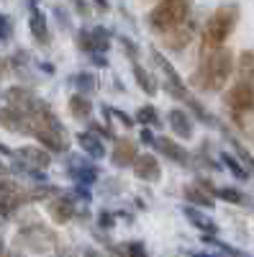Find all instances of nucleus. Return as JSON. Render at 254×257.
I'll return each instance as SVG.
<instances>
[{"label":"nucleus","mask_w":254,"mask_h":257,"mask_svg":"<svg viewBox=\"0 0 254 257\" xmlns=\"http://www.w3.org/2000/svg\"><path fill=\"white\" fill-rule=\"evenodd\" d=\"M234 72V52L231 49H216L203 54L198 70L190 75V85L195 90H205V93H218L226 88V82Z\"/></svg>","instance_id":"nucleus-1"},{"label":"nucleus","mask_w":254,"mask_h":257,"mask_svg":"<svg viewBox=\"0 0 254 257\" xmlns=\"http://www.w3.org/2000/svg\"><path fill=\"white\" fill-rule=\"evenodd\" d=\"M239 18H241V8L236 3H223L218 6L213 13L208 16L203 34H200V52H216L223 49V44L228 41V36L234 34V29L239 26Z\"/></svg>","instance_id":"nucleus-2"},{"label":"nucleus","mask_w":254,"mask_h":257,"mask_svg":"<svg viewBox=\"0 0 254 257\" xmlns=\"http://www.w3.org/2000/svg\"><path fill=\"white\" fill-rule=\"evenodd\" d=\"M190 0H159V3L146 16V26L157 34H167L177 26H182L190 18Z\"/></svg>","instance_id":"nucleus-3"},{"label":"nucleus","mask_w":254,"mask_h":257,"mask_svg":"<svg viewBox=\"0 0 254 257\" xmlns=\"http://www.w3.org/2000/svg\"><path fill=\"white\" fill-rule=\"evenodd\" d=\"M226 108L231 111V116L239 121H244L246 113L254 111V82H244V80H236L231 88L226 90Z\"/></svg>","instance_id":"nucleus-4"},{"label":"nucleus","mask_w":254,"mask_h":257,"mask_svg":"<svg viewBox=\"0 0 254 257\" xmlns=\"http://www.w3.org/2000/svg\"><path fill=\"white\" fill-rule=\"evenodd\" d=\"M152 62L157 64V70L162 72V77H164V88H167V93L172 95V98H177V100H182V103H187L190 98V90H187V85L182 82V77L177 75V70L172 67V62H169L162 52H157V49H152Z\"/></svg>","instance_id":"nucleus-5"},{"label":"nucleus","mask_w":254,"mask_h":257,"mask_svg":"<svg viewBox=\"0 0 254 257\" xmlns=\"http://www.w3.org/2000/svg\"><path fill=\"white\" fill-rule=\"evenodd\" d=\"M195 34H198V24L193 18H187L182 26L162 34V47H167L169 52H182V49L190 47V41L195 39Z\"/></svg>","instance_id":"nucleus-6"},{"label":"nucleus","mask_w":254,"mask_h":257,"mask_svg":"<svg viewBox=\"0 0 254 257\" xmlns=\"http://www.w3.org/2000/svg\"><path fill=\"white\" fill-rule=\"evenodd\" d=\"M131 170H134V175L144 183H157L162 178V165L154 155H136Z\"/></svg>","instance_id":"nucleus-7"},{"label":"nucleus","mask_w":254,"mask_h":257,"mask_svg":"<svg viewBox=\"0 0 254 257\" xmlns=\"http://www.w3.org/2000/svg\"><path fill=\"white\" fill-rule=\"evenodd\" d=\"M0 126H6L8 132H16V134H31V118L13 108V105H6V108H0Z\"/></svg>","instance_id":"nucleus-8"},{"label":"nucleus","mask_w":254,"mask_h":257,"mask_svg":"<svg viewBox=\"0 0 254 257\" xmlns=\"http://www.w3.org/2000/svg\"><path fill=\"white\" fill-rule=\"evenodd\" d=\"M136 142L134 139H129V137H121V139H116V144H113V152H111V162L116 165V167H131L134 165V160H136Z\"/></svg>","instance_id":"nucleus-9"},{"label":"nucleus","mask_w":254,"mask_h":257,"mask_svg":"<svg viewBox=\"0 0 254 257\" xmlns=\"http://www.w3.org/2000/svg\"><path fill=\"white\" fill-rule=\"evenodd\" d=\"M75 196H67V193H59L54 196V201L49 203V216L57 221V224H67L75 219Z\"/></svg>","instance_id":"nucleus-10"},{"label":"nucleus","mask_w":254,"mask_h":257,"mask_svg":"<svg viewBox=\"0 0 254 257\" xmlns=\"http://www.w3.org/2000/svg\"><path fill=\"white\" fill-rule=\"evenodd\" d=\"M159 155H164L167 160H172V162H177V165H190V152L182 147V144H177L175 139H167V137H157L154 139V144H152Z\"/></svg>","instance_id":"nucleus-11"},{"label":"nucleus","mask_w":254,"mask_h":257,"mask_svg":"<svg viewBox=\"0 0 254 257\" xmlns=\"http://www.w3.org/2000/svg\"><path fill=\"white\" fill-rule=\"evenodd\" d=\"M29 31H31V36L39 47H49V41H52L49 24H47V16L39 8H31V13H29Z\"/></svg>","instance_id":"nucleus-12"},{"label":"nucleus","mask_w":254,"mask_h":257,"mask_svg":"<svg viewBox=\"0 0 254 257\" xmlns=\"http://www.w3.org/2000/svg\"><path fill=\"white\" fill-rule=\"evenodd\" d=\"M182 213H185V219L193 224L198 231H205L208 237H216V234H218V224L210 216H205L203 211H198L195 206H182Z\"/></svg>","instance_id":"nucleus-13"},{"label":"nucleus","mask_w":254,"mask_h":257,"mask_svg":"<svg viewBox=\"0 0 254 257\" xmlns=\"http://www.w3.org/2000/svg\"><path fill=\"white\" fill-rule=\"evenodd\" d=\"M167 123H169V128H172L180 139H193V118L187 116V111L172 108L167 113Z\"/></svg>","instance_id":"nucleus-14"},{"label":"nucleus","mask_w":254,"mask_h":257,"mask_svg":"<svg viewBox=\"0 0 254 257\" xmlns=\"http://www.w3.org/2000/svg\"><path fill=\"white\" fill-rule=\"evenodd\" d=\"M77 144H80L82 152L88 155V157H93V160H103L105 155H108V149H105L103 139L98 134H93V132H80L77 134Z\"/></svg>","instance_id":"nucleus-15"},{"label":"nucleus","mask_w":254,"mask_h":257,"mask_svg":"<svg viewBox=\"0 0 254 257\" xmlns=\"http://www.w3.org/2000/svg\"><path fill=\"white\" fill-rule=\"evenodd\" d=\"M16 157L21 162L31 165V167H49V162H52V155L47 152L44 147H31V144L29 147H18Z\"/></svg>","instance_id":"nucleus-16"},{"label":"nucleus","mask_w":254,"mask_h":257,"mask_svg":"<svg viewBox=\"0 0 254 257\" xmlns=\"http://www.w3.org/2000/svg\"><path fill=\"white\" fill-rule=\"evenodd\" d=\"M70 178L75 180V183H80V185H90V183H95L98 180V167L95 165H82V162H70Z\"/></svg>","instance_id":"nucleus-17"},{"label":"nucleus","mask_w":254,"mask_h":257,"mask_svg":"<svg viewBox=\"0 0 254 257\" xmlns=\"http://www.w3.org/2000/svg\"><path fill=\"white\" fill-rule=\"evenodd\" d=\"M182 196L187 201V206H195V208H213V196H208V193L198 185H185L182 188Z\"/></svg>","instance_id":"nucleus-18"},{"label":"nucleus","mask_w":254,"mask_h":257,"mask_svg":"<svg viewBox=\"0 0 254 257\" xmlns=\"http://www.w3.org/2000/svg\"><path fill=\"white\" fill-rule=\"evenodd\" d=\"M131 72H134V80H136V85H139V88L146 93V95H157V80L149 75V70H146V67H141V64L139 62H134L131 64Z\"/></svg>","instance_id":"nucleus-19"},{"label":"nucleus","mask_w":254,"mask_h":257,"mask_svg":"<svg viewBox=\"0 0 254 257\" xmlns=\"http://www.w3.org/2000/svg\"><path fill=\"white\" fill-rule=\"evenodd\" d=\"M70 85H72L77 93L88 95V93H95L98 90V77L93 72H75V75H70Z\"/></svg>","instance_id":"nucleus-20"},{"label":"nucleus","mask_w":254,"mask_h":257,"mask_svg":"<svg viewBox=\"0 0 254 257\" xmlns=\"http://www.w3.org/2000/svg\"><path fill=\"white\" fill-rule=\"evenodd\" d=\"M236 80L254 82V49H244L236 62Z\"/></svg>","instance_id":"nucleus-21"},{"label":"nucleus","mask_w":254,"mask_h":257,"mask_svg":"<svg viewBox=\"0 0 254 257\" xmlns=\"http://www.w3.org/2000/svg\"><path fill=\"white\" fill-rule=\"evenodd\" d=\"M67 105H70V113L75 118H90V113H93V100L82 93H75Z\"/></svg>","instance_id":"nucleus-22"},{"label":"nucleus","mask_w":254,"mask_h":257,"mask_svg":"<svg viewBox=\"0 0 254 257\" xmlns=\"http://www.w3.org/2000/svg\"><path fill=\"white\" fill-rule=\"evenodd\" d=\"M26 201H31V193H21V190L8 196V198H0V216H11V213L18 211Z\"/></svg>","instance_id":"nucleus-23"},{"label":"nucleus","mask_w":254,"mask_h":257,"mask_svg":"<svg viewBox=\"0 0 254 257\" xmlns=\"http://www.w3.org/2000/svg\"><path fill=\"white\" fill-rule=\"evenodd\" d=\"M90 31H93V47H95L93 54H105L111 49V31L103 29V26H95Z\"/></svg>","instance_id":"nucleus-24"},{"label":"nucleus","mask_w":254,"mask_h":257,"mask_svg":"<svg viewBox=\"0 0 254 257\" xmlns=\"http://www.w3.org/2000/svg\"><path fill=\"white\" fill-rule=\"evenodd\" d=\"M134 121H139V123H141V126H146V128H149V126H159V113H157L154 105L146 103V105H141V108L136 111Z\"/></svg>","instance_id":"nucleus-25"},{"label":"nucleus","mask_w":254,"mask_h":257,"mask_svg":"<svg viewBox=\"0 0 254 257\" xmlns=\"http://www.w3.org/2000/svg\"><path fill=\"white\" fill-rule=\"evenodd\" d=\"M213 198H221V201H226V203H244V201H246L244 193L236 190V188H231V185L216 188V190H213Z\"/></svg>","instance_id":"nucleus-26"},{"label":"nucleus","mask_w":254,"mask_h":257,"mask_svg":"<svg viewBox=\"0 0 254 257\" xmlns=\"http://www.w3.org/2000/svg\"><path fill=\"white\" fill-rule=\"evenodd\" d=\"M221 162H223V165H226V167H228V170H231V173H234L239 180H246V178H249V170H246L241 162H236L228 152H223V155H221Z\"/></svg>","instance_id":"nucleus-27"},{"label":"nucleus","mask_w":254,"mask_h":257,"mask_svg":"<svg viewBox=\"0 0 254 257\" xmlns=\"http://www.w3.org/2000/svg\"><path fill=\"white\" fill-rule=\"evenodd\" d=\"M75 41H77V49L88 52V54L95 52V47H93V31H90V29H80V31L75 34Z\"/></svg>","instance_id":"nucleus-28"},{"label":"nucleus","mask_w":254,"mask_h":257,"mask_svg":"<svg viewBox=\"0 0 254 257\" xmlns=\"http://www.w3.org/2000/svg\"><path fill=\"white\" fill-rule=\"evenodd\" d=\"M123 249H126V257H149V254H146L144 242H126Z\"/></svg>","instance_id":"nucleus-29"},{"label":"nucleus","mask_w":254,"mask_h":257,"mask_svg":"<svg viewBox=\"0 0 254 257\" xmlns=\"http://www.w3.org/2000/svg\"><path fill=\"white\" fill-rule=\"evenodd\" d=\"M13 36V21L0 13V41H8Z\"/></svg>","instance_id":"nucleus-30"},{"label":"nucleus","mask_w":254,"mask_h":257,"mask_svg":"<svg viewBox=\"0 0 254 257\" xmlns=\"http://www.w3.org/2000/svg\"><path fill=\"white\" fill-rule=\"evenodd\" d=\"M118 41H121V47H123V52H126V54H129V57H131V59L136 62V57H139V47L134 44V41H131L129 36H121Z\"/></svg>","instance_id":"nucleus-31"},{"label":"nucleus","mask_w":254,"mask_h":257,"mask_svg":"<svg viewBox=\"0 0 254 257\" xmlns=\"http://www.w3.org/2000/svg\"><path fill=\"white\" fill-rule=\"evenodd\" d=\"M210 242H213V247L216 249H223L228 257H249V254H244L241 249H236V247H231V244H223V242H218V239H210Z\"/></svg>","instance_id":"nucleus-32"},{"label":"nucleus","mask_w":254,"mask_h":257,"mask_svg":"<svg viewBox=\"0 0 254 257\" xmlns=\"http://www.w3.org/2000/svg\"><path fill=\"white\" fill-rule=\"evenodd\" d=\"M13 193H18V185L13 180H0V198H8Z\"/></svg>","instance_id":"nucleus-33"},{"label":"nucleus","mask_w":254,"mask_h":257,"mask_svg":"<svg viewBox=\"0 0 254 257\" xmlns=\"http://www.w3.org/2000/svg\"><path fill=\"white\" fill-rule=\"evenodd\" d=\"M98 224H100L103 229H111V226L116 224V219L111 216V213H108V211H100V213H98Z\"/></svg>","instance_id":"nucleus-34"},{"label":"nucleus","mask_w":254,"mask_h":257,"mask_svg":"<svg viewBox=\"0 0 254 257\" xmlns=\"http://www.w3.org/2000/svg\"><path fill=\"white\" fill-rule=\"evenodd\" d=\"M90 132H93V134H98L100 139H103V137H105V139H113V134H111L103 123H90Z\"/></svg>","instance_id":"nucleus-35"},{"label":"nucleus","mask_w":254,"mask_h":257,"mask_svg":"<svg viewBox=\"0 0 254 257\" xmlns=\"http://www.w3.org/2000/svg\"><path fill=\"white\" fill-rule=\"evenodd\" d=\"M72 6H75V11H77L82 18L90 16V8H88V3H85V0H72Z\"/></svg>","instance_id":"nucleus-36"},{"label":"nucleus","mask_w":254,"mask_h":257,"mask_svg":"<svg viewBox=\"0 0 254 257\" xmlns=\"http://www.w3.org/2000/svg\"><path fill=\"white\" fill-rule=\"evenodd\" d=\"M54 13H57V18H59V26H62V29H70V18H67V13L62 11V8H57Z\"/></svg>","instance_id":"nucleus-37"},{"label":"nucleus","mask_w":254,"mask_h":257,"mask_svg":"<svg viewBox=\"0 0 254 257\" xmlns=\"http://www.w3.org/2000/svg\"><path fill=\"white\" fill-rule=\"evenodd\" d=\"M154 139H157V137L149 132V128H141V142H146V144H154Z\"/></svg>","instance_id":"nucleus-38"},{"label":"nucleus","mask_w":254,"mask_h":257,"mask_svg":"<svg viewBox=\"0 0 254 257\" xmlns=\"http://www.w3.org/2000/svg\"><path fill=\"white\" fill-rule=\"evenodd\" d=\"M0 155H6V157H16V152H13V149H11L8 144H3V142H0Z\"/></svg>","instance_id":"nucleus-39"},{"label":"nucleus","mask_w":254,"mask_h":257,"mask_svg":"<svg viewBox=\"0 0 254 257\" xmlns=\"http://www.w3.org/2000/svg\"><path fill=\"white\" fill-rule=\"evenodd\" d=\"M90 57H93V64H98V67H105V64H108L103 54H90Z\"/></svg>","instance_id":"nucleus-40"},{"label":"nucleus","mask_w":254,"mask_h":257,"mask_svg":"<svg viewBox=\"0 0 254 257\" xmlns=\"http://www.w3.org/2000/svg\"><path fill=\"white\" fill-rule=\"evenodd\" d=\"M93 3H95L100 11H108V0H93Z\"/></svg>","instance_id":"nucleus-41"},{"label":"nucleus","mask_w":254,"mask_h":257,"mask_svg":"<svg viewBox=\"0 0 254 257\" xmlns=\"http://www.w3.org/2000/svg\"><path fill=\"white\" fill-rule=\"evenodd\" d=\"M41 70H44V72H49V75L54 72V67H52V64H47V62H44V64H41Z\"/></svg>","instance_id":"nucleus-42"},{"label":"nucleus","mask_w":254,"mask_h":257,"mask_svg":"<svg viewBox=\"0 0 254 257\" xmlns=\"http://www.w3.org/2000/svg\"><path fill=\"white\" fill-rule=\"evenodd\" d=\"M85 257H100V254H98L95 249H88V252H85Z\"/></svg>","instance_id":"nucleus-43"},{"label":"nucleus","mask_w":254,"mask_h":257,"mask_svg":"<svg viewBox=\"0 0 254 257\" xmlns=\"http://www.w3.org/2000/svg\"><path fill=\"white\" fill-rule=\"evenodd\" d=\"M6 173H8V170H6V165H3V162H0V178H3Z\"/></svg>","instance_id":"nucleus-44"},{"label":"nucleus","mask_w":254,"mask_h":257,"mask_svg":"<svg viewBox=\"0 0 254 257\" xmlns=\"http://www.w3.org/2000/svg\"><path fill=\"white\" fill-rule=\"evenodd\" d=\"M0 257H3V244H0Z\"/></svg>","instance_id":"nucleus-45"}]
</instances>
